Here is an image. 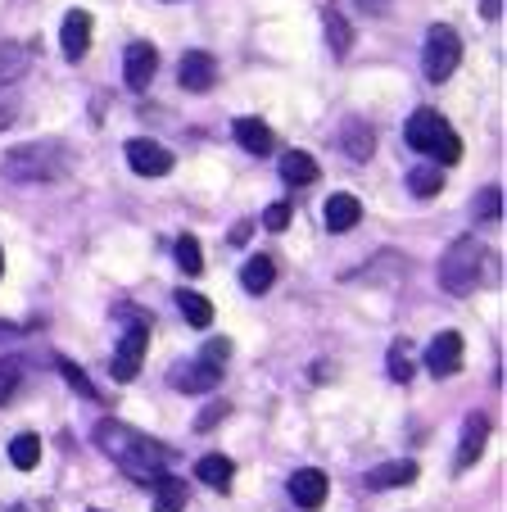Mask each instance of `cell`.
Instances as JSON below:
<instances>
[{"label": "cell", "mask_w": 507, "mask_h": 512, "mask_svg": "<svg viewBox=\"0 0 507 512\" xmlns=\"http://www.w3.org/2000/svg\"><path fill=\"white\" fill-rule=\"evenodd\" d=\"M59 46H64V59H82L91 46V14L87 10H68L64 14V28H59Z\"/></svg>", "instance_id": "obj_13"}, {"label": "cell", "mask_w": 507, "mask_h": 512, "mask_svg": "<svg viewBox=\"0 0 507 512\" xmlns=\"http://www.w3.org/2000/svg\"><path fill=\"white\" fill-rule=\"evenodd\" d=\"M417 481V463L399 458V463H381L367 472V490H399V485H412Z\"/></svg>", "instance_id": "obj_20"}, {"label": "cell", "mask_w": 507, "mask_h": 512, "mask_svg": "<svg viewBox=\"0 0 507 512\" xmlns=\"http://www.w3.org/2000/svg\"><path fill=\"white\" fill-rule=\"evenodd\" d=\"M263 227H268V232H286L290 227V204L286 200L268 204V209H263Z\"/></svg>", "instance_id": "obj_33"}, {"label": "cell", "mask_w": 507, "mask_h": 512, "mask_svg": "<svg viewBox=\"0 0 507 512\" xmlns=\"http://www.w3.org/2000/svg\"><path fill=\"white\" fill-rule=\"evenodd\" d=\"M322 218H326V232L345 236V232H354V227H358L363 204H358V195H331V200H326V209H322Z\"/></svg>", "instance_id": "obj_15"}, {"label": "cell", "mask_w": 507, "mask_h": 512, "mask_svg": "<svg viewBox=\"0 0 507 512\" xmlns=\"http://www.w3.org/2000/svg\"><path fill=\"white\" fill-rule=\"evenodd\" d=\"M173 300H177V309H182V318L191 322V327H209L213 322V304H209V295H200V290H177Z\"/></svg>", "instance_id": "obj_22"}, {"label": "cell", "mask_w": 507, "mask_h": 512, "mask_svg": "<svg viewBox=\"0 0 507 512\" xmlns=\"http://www.w3.org/2000/svg\"><path fill=\"white\" fill-rule=\"evenodd\" d=\"M286 490H290V499H295L299 508L313 512V508H322V503H326L331 481H326V472H317V467H299V472L286 481Z\"/></svg>", "instance_id": "obj_10"}, {"label": "cell", "mask_w": 507, "mask_h": 512, "mask_svg": "<svg viewBox=\"0 0 507 512\" xmlns=\"http://www.w3.org/2000/svg\"><path fill=\"white\" fill-rule=\"evenodd\" d=\"M154 68H159V50L150 46V41H132L123 55V82L132 91H145L154 82Z\"/></svg>", "instance_id": "obj_9"}, {"label": "cell", "mask_w": 507, "mask_h": 512, "mask_svg": "<svg viewBox=\"0 0 507 512\" xmlns=\"http://www.w3.org/2000/svg\"><path fill=\"white\" fill-rule=\"evenodd\" d=\"M403 136H408V145L417 150V155L440 159L444 168L462 159V141H458V132L449 127V118H444L440 109H417V114L408 118V127H403Z\"/></svg>", "instance_id": "obj_3"}, {"label": "cell", "mask_w": 507, "mask_h": 512, "mask_svg": "<svg viewBox=\"0 0 507 512\" xmlns=\"http://www.w3.org/2000/svg\"><path fill=\"white\" fill-rule=\"evenodd\" d=\"M32 68V46L23 41H0V87H14Z\"/></svg>", "instance_id": "obj_17"}, {"label": "cell", "mask_w": 507, "mask_h": 512, "mask_svg": "<svg viewBox=\"0 0 507 512\" xmlns=\"http://www.w3.org/2000/svg\"><path fill=\"white\" fill-rule=\"evenodd\" d=\"M96 445H100L105 458H114L118 472L132 476V481H141V485H154L168 467H173V449L159 445L154 435L136 431V426L114 422V417L96 422Z\"/></svg>", "instance_id": "obj_1"}, {"label": "cell", "mask_w": 507, "mask_h": 512, "mask_svg": "<svg viewBox=\"0 0 507 512\" xmlns=\"http://www.w3.org/2000/svg\"><path fill=\"white\" fill-rule=\"evenodd\" d=\"M127 164L141 177H163V173H173V150H163L150 136H136V141H127Z\"/></svg>", "instance_id": "obj_7"}, {"label": "cell", "mask_w": 507, "mask_h": 512, "mask_svg": "<svg viewBox=\"0 0 507 512\" xmlns=\"http://www.w3.org/2000/svg\"><path fill=\"white\" fill-rule=\"evenodd\" d=\"M10 463L19 467V472H32V467L41 463V440L32 431L14 435V445H10Z\"/></svg>", "instance_id": "obj_26"}, {"label": "cell", "mask_w": 507, "mask_h": 512, "mask_svg": "<svg viewBox=\"0 0 507 512\" xmlns=\"http://www.w3.org/2000/svg\"><path fill=\"white\" fill-rule=\"evenodd\" d=\"M458 64H462V37L449 28V23H435V28L426 32V46H421V68H426V78L449 82Z\"/></svg>", "instance_id": "obj_5"}, {"label": "cell", "mask_w": 507, "mask_h": 512, "mask_svg": "<svg viewBox=\"0 0 507 512\" xmlns=\"http://www.w3.org/2000/svg\"><path fill=\"white\" fill-rule=\"evenodd\" d=\"M59 377H64V381H68V386H73V390H77V395H82V399H100L96 381H91V377H87V372L77 368L73 358H59Z\"/></svg>", "instance_id": "obj_29"}, {"label": "cell", "mask_w": 507, "mask_h": 512, "mask_svg": "<svg viewBox=\"0 0 507 512\" xmlns=\"http://www.w3.org/2000/svg\"><path fill=\"white\" fill-rule=\"evenodd\" d=\"M489 445V417L485 413H471L467 417V431H462V445H458V472H467L471 463H480V454H485Z\"/></svg>", "instance_id": "obj_14"}, {"label": "cell", "mask_w": 507, "mask_h": 512, "mask_svg": "<svg viewBox=\"0 0 507 512\" xmlns=\"http://www.w3.org/2000/svg\"><path fill=\"white\" fill-rule=\"evenodd\" d=\"M195 481H204L209 490L227 494L231 481H236V463H231V458H222V454H204L200 463H195Z\"/></svg>", "instance_id": "obj_18"}, {"label": "cell", "mask_w": 507, "mask_h": 512, "mask_svg": "<svg viewBox=\"0 0 507 512\" xmlns=\"http://www.w3.org/2000/svg\"><path fill=\"white\" fill-rule=\"evenodd\" d=\"M10 512H28V508H10Z\"/></svg>", "instance_id": "obj_39"}, {"label": "cell", "mask_w": 507, "mask_h": 512, "mask_svg": "<svg viewBox=\"0 0 507 512\" xmlns=\"http://www.w3.org/2000/svg\"><path fill=\"white\" fill-rule=\"evenodd\" d=\"M231 132H236V141L245 145V155H272V150H277V136H272V127L263 123V118H236V127H231Z\"/></svg>", "instance_id": "obj_16"}, {"label": "cell", "mask_w": 507, "mask_h": 512, "mask_svg": "<svg viewBox=\"0 0 507 512\" xmlns=\"http://www.w3.org/2000/svg\"><path fill=\"white\" fill-rule=\"evenodd\" d=\"M345 150H349V159L367 164V159H372V150H376L372 127H367V123H349V127H345Z\"/></svg>", "instance_id": "obj_25"}, {"label": "cell", "mask_w": 507, "mask_h": 512, "mask_svg": "<svg viewBox=\"0 0 507 512\" xmlns=\"http://www.w3.org/2000/svg\"><path fill=\"white\" fill-rule=\"evenodd\" d=\"M222 363L218 358H209V354H200V358H191V363H182V368H173V386L182 390V395H209L213 386H222Z\"/></svg>", "instance_id": "obj_6"}, {"label": "cell", "mask_w": 507, "mask_h": 512, "mask_svg": "<svg viewBox=\"0 0 507 512\" xmlns=\"http://www.w3.org/2000/svg\"><path fill=\"white\" fill-rule=\"evenodd\" d=\"M186 499H191V490H186L182 476L163 472L159 481H154V512H182Z\"/></svg>", "instance_id": "obj_21"}, {"label": "cell", "mask_w": 507, "mask_h": 512, "mask_svg": "<svg viewBox=\"0 0 507 512\" xmlns=\"http://www.w3.org/2000/svg\"><path fill=\"white\" fill-rule=\"evenodd\" d=\"M177 82H182L186 91H209L213 82H218V64H213L204 50H186L182 64H177Z\"/></svg>", "instance_id": "obj_12"}, {"label": "cell", "mask_w": 507, "mask_h": 512, "mask_svg": "<svg viewBox=\"0 0 507 512\" xmlns=\"http://www.w3.org/2000/svg\"><path fill=\"white\" fill-rule=\"evenodd\" d=\"M390 377L399 381V386H403V381H412V354H408V340H399V345L390 349Z\"/></svg>", "instance_id": "obj_32"}, {"label": "cell", "mask_w": 507, "mask_h": 512, "mask_svg": "<svg viewBox=\"0 0 507 512\" xmlns=\"http://www.w3.org/2000/svg\"><path fill=\"white\" fill-rule=\"evenodd\" d=\"M91 512H96V508H91Z\"/></svg>", "instance_id": "obj_40"}, {"label": "cell", "mask_w": 507, "mask_h": 512, "mask_svg": "<svg viewBox=\"0 0 507 512\" xmlns=\"http://www.w3.org/2000/svg\"><path fill=\"white\" fill-rule=\"evenodd\" d=\"M426 368L431 377H453L462 368V336L458 331H440V336L426 345Z\"/></svg>", "instance_id": "obj_11"}, {"label": "cell", "mask_w": 507, "mask_h": 512, "mask_svg": "<svg viewBox=\"0 0 507 512\" xmlns=\"http://www.w3.org/2000/svg\"><path fill=\"white\" fill-rule=\"evenodd\" d=\"M272 281H277V259H272V254H254V259L240 268V286H245L249 295H268Z\"/></svg>", "instance_id": "obj_19"}, {"label": "cell", "mask_w": 507, "mask_h": 512, "mask_svg": "<svg viewBox=\"0 0 507 512\" xmlns=\"http://www.w3.org/2000/svg\"><path fill=\"white\" fill-rule=\"evenodd\" d=\"M23 381V363L19 358H0V404H10L14 390H19Z\"/></svg>", "instance_id": "obj_31"}, {"label": "cell", "mask_w": 507, "mask_h": 512, "mask_svg": "<svg viewBox=\"0 0 507 512\" xmlns=\"http://www.w3.org/2000/svg\"><path fill=\"white\" fill-rule=\"evenodd\" d=\"M476 223H494V218H503V191L498 186H485V191L476 195Z\"/></svg>", "instance_id": "obj_30"}, {"label": "cell", "mask_w": 507, "mask_h": 512, "mask_svg": "<svg viewBox=\"0 0 507 512\" xmlns=\"http://www.w3.org/2000/svg\"><path fill=\"white\" fill-rule=\"evenodd\" d=\"M173 254H177V268H182L186 277H200V272H204V250H200V241H195V236H177Z\"/></svg>", "instance_id": "obj_28"}, {"label": "cell", "mask_w": 507, "mask_h": 512, "mask_svg": "<svg viewBox=\"0 0 507 512\" xmlns=\"http://www.w3.org/2000/svg\"><path fill=\"white\" fill-rule=\"evenodd\" d=\"M145 349H150V336H145V327H132L123 340H118V349H114V363H109V372H114V381H132L136 372H141V363H145Z\"/></svg>", "instance_id": "obj_8"}, {"label": "cell", "mask_w": 507, "mask_h": 512, "mask_svg": "<svg viewBox=\"0 0 507 512\" xmlns=\"http://www.w3.org/2000/svg\"><path fill=\"white\" fill-rule=\"evenodd\" d=\"M249 236H254V223H236L227 241H231V245H249Z\"/></svg>", "instance_id": "obj_35"}, {"label": "cell", "mask_w": 507, "mask_h": 512, "mask_svg": "<svg viewBox=\"0 0 507 512\" xmlns=\"http://www.w3.org/2000/svg\"><path fill=\"white\" fill-rule=\"evenodd\" d=\"M322 23H326V41H331V55H335V59H345V55H349V46H354V28L345 23V14H340V10H326V14H322Z\"/></svg>", "instance_id": "obj_24"}, {"label": "cell", "mask_w": 507, "mask_h": 512, "mask_svg": "<svg viewBox=\"0 0 507 512\" xmlns=\"http://www.w3.org/2000/svg\"><path fill=\"white\" fill-rule=\"evenodd\" d=\"M68 173V145L59 141H28L5 155V177L10 182H59Z\"/></svg>", "instance_id": "obj_2"}, {"label": "cell", "mask_w": 507, "mask_h": 512, "mask_svg": "<svg viewBox=\"0 0 507 512\" xmlns=\"http://www.w3.org/2000/svg\"><path fill=\"white\" fill-rule=\"evenodd\" d=\"M0 277H5V250H0Z\"/></svg>", "instance_id": "obj_38"}, {"label": "cell", "mask_w": 507, "mask_h": 512, "mask_svg": "<svg viewBox=\"0 0 507 512\" xmlns=\"http://www.w3.org/2000/svg\"><path fill=\"white\" fill-rule=\"evenodd\" d=\"M485 263H489L485 245H480L476 236H462L440 259V286L449 290V295H471V290L480 286V277H485Z\"/></svg>", "instance_id": "obj_4"}, {"label": "cell", "mask_w": 507, "mask_h": 512, "mask_svg": "<svg viewBox=\"0 0 507 512\" xmlns=\"http://www.w3.org/2000/svg\"><path fill=\"white\" fill-rule=\"evenodd\" d=\"M480 14H485V19H498V14H503V0H480Z\"/></svg>", "instance_id": "obj_36"}, {"label": "cell", "mask_w": 507, "mask_h": 512, "mask_svg": "<svg viewBox=\"0 0 507 512\" xmlns=\"http://www.w3.org/2000/svg\"><path fill=\"white\" fill-rule=\"evenodd\" d=\"M408 191L417 200H431V195L444 191V168H412L408 173Z\"/></svg>", "instance_id": "obj_27"}, {"label": "cell", "mask_w": 507, "mask_h": 512, "mask_svg": "<svg viewBox=\"0 0 507 512\" xmlns=\"http://www.w3.org/2000/svg\"><path fill=\"white\" fill-rule=\"evenodd\" d=\"M354 5H358V10H363V14H381L385 5H390V0H354Z\"/></svg>", "instance_id": "obj_37"}, {"label": "cell", "mask_w": 507, "mask_h": 512, "mask_svg": "<svg viewBox=\"0 0 507 512\" xmlns=\"http://www.w3.org/2000/svg\"><path fill=\"white\" fill-rule=\"evenodd\" d=\"M281 177H286L290 186L317 182V159L304 155V150H290V155H281Z\"/></svg>", "instance_id": "obj_23"}, {"label": "cell", "mask_w": 507, "mask_h": 512, "mask_svg": "<svg viewBox=\"0 0 507 512\" xmlns=\"http://www.w3.org/2000/svg\"><path fill=\"white\" fill-rule=\"evenodd\" d=\"M227 413H231V404H227V399H213V404L204 408L200 417H195V431H209V426H218Z\"/></svg>", "instance_id": "obj_34"}]
</instances>
